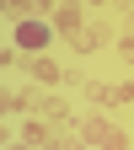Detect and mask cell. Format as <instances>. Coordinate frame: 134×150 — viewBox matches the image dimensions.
I'll list each match as a JSON object with an SVG mask.
<instances>
[{"label":"cell","instance_id":"cell-6","mask_svg":"<svg viewBox=\"0 0 134 150\" xmlns=\"http://www.w3.org/2000/svg\"><path fill=\"white\" fill-rule=\"evenodd\" d=\"M91 102H97V107H123V91H118V86H97V81H91Z\"/></svg>","mask_w":134,"mask_h":150},{"label":"cell","instance_id":"cell-1","mask_svg":"<svg viewBox=\"0 0 134 150\" xmlns=\"http://www.w3.org/2000/svg\"><path fill=\"white\" fill-rule=\"evenodd\" d=\"M11 38H16V48H22V54H38V48H48V38H54V22H48V16H22Z\"/></svg>","mask_w":134,"mask_h":150},{"label":"cell","instance_id":"cell-11","mask_svg":"<svg viewBox=\"0 0 134 150\" xmlns=\"http://www.w3.org/2000/svg\"><path fill=\"white\" fill-rule=\"evenodd\" d=\"M118 54H123V59L134 64V32H123V38H118Z\"/></svg>","mask_w":134,"mask_h":150},{"label":"cell","instance_id":"cell-10","mask_svg":"<svg viewBox=\"0 0 134 150\" xmlns=\"http://www.w3.org/2000/svg\"><path fill=\"white\" fill-rule=\"evenodd\" d=\"M6 107H16V112H22V107H32V91H11V97H6Z\"/></svg>","mask_w":134,"mask_h":150},{"label":"cell","instance_id":"cell-2","mask_svg":"<svg viewBox=\"0 0 134 150\" xmlns=\"http://www.w3.org/2000/svg\"><path fill=\"white\" fill-rule=\"evenodd\" d=\"M48 22H54V32H65V38H75V32L86 27V0H59Z\"/></svg>","mask_w":134,"mask_h":150},{"label":"cell","instance_id":"cell-5","mask_svg":"<svg viewBox=\"0 0 134 150\" xmlns=\"http://www.w3.org/2000/svg\"><path fill=\"white\" fill-rule=\"evenodd\" d=\"M48 123H54V118H27V123H22V145H48V139H54Z\"/></svg>","mask_w":134,"mask_h":150},{"label":"cell","instance_id":"cell-12","mask_svg":"<svg viewBox=\"0 0 134 150\" xmlns=\"http://www.w3.org/2000/svg\"><path fill=\"white\" fill-rule=\"evenodd\" d=\"M86 6H107V0H86Z\"/></svg>","mask_w":134,"mask_h":150},{"label":"cell","instance_id":"cell-9","mask_svg":"<svg viewBox=\"0 0 134 150\" xmlns=\"http://www.w3.org/2000/svg\"><path fill=\"white\" fill-rule=\"evenodd\" d=\"M32 6H38V0H6V11L16 16V22H22V16H32Z\"/></svg>","mask_w":134,"mask_h":150},{"label":"cell","instance_id":"cell-3","mask_svg":"<svg viewBox=\"0 0 134 150\" xmlns=\"http://www.w3.org/2000/svg\"><path fill=\"white\" fill-rule=\"evenodd\" d=\"M81 139L86 145H123V129H113L107 118H86L81 123Z\"/></svg>","mask_w":134,"mask_h":150},{"label":"cell","instance_id":"cell-4","mask_svg":"<svg viewBox=\"0 0 134 150\" xmlns=\"http://www.w3.org/2000/svg\"><path fill=\"white\" fill-rule=\"evenodd\" d=\"M27 70H32V81H38V86H59V75H65V70L54 64L43 48H38V54H27Z\"/></svg>","mask_w":134,"mask_h":150},{"label":"cell","instance_id":"cell-7","mask_svg":"<svg viewBox=\"0 0 134 150\" xmlns=\"http://www.w3.org/2000/svg\"><path fill=\"white\" fill-rule=\"evenodd\" d=\"M38 112L54 118V123H65V118H70V102H65V97H43V102H38Z\"/></svg>","mask_w":134,"mask_h":150},{"label":"cell","instance_id":"cell-13","mask_svg":"<svg viewBox=\"0 0 134 150\" xmlns=\"http://www.w3.org/2000/svg\"><path fill=\"white\" fill-rule=\"evenodd\" d=\"M129 70H134V64H129Z\"/></svg>","mask_w":134,"mask_h":150},{"label":"cell","instance_id":"cell-8","mask_svg":"<svg viewBox=\"0 0 134 150\" xmlns=\"http://www.w3.org/2000/svg\"><path fill=\"white\" fill-rule=\"evenodd\" d=\"M70 43H75V54H91V48H102V43H107V32H75Z\"/></svg>","mask_w":134,"mask_h":150}]
</instances>
